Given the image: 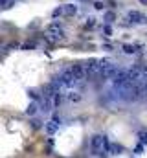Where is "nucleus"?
I'll use <instances>...</instances> for the list:
<instances>
[{"label": "nucleus", "mask_w": 147, "mask_h": 158, "mask_svg": "<svg viewBox=\"0 0 147 158\" xmlns=\"http://www.w3.org/2000/svg\"><path fill=\"white\" fill-rule=\"evenodd\" d=\"M101 63V72H99V77L103 81H107V79H112L116 72H118V68L114 64V61H110V59H101L99 61Z\"/></svg>", "instance_id": "obj_1"}, {"label": "nucleus", "mask_w": 147, "mask_h": 158, "mask_svg": "<svg viewBox=\"0 0 147 158\" xmlns=\"http://www.w3.org/2000/svg\"><path fill=\"white\" fill-rule=\"evenodd\" d=\"M46 31H48V33H46V39L52 40V43H57V40H62V39H65V31H62V28H61L57 22L50 24Z\"/></svg>", "instance_id": "obj_2"}, {"label": "nucleus", "mask_w": 147, "mask_h": 158, "mask_svg": "<svg viewBox=\"0 0 147 158\" xmlns=\"http://www.w3.org/2000/svg\"><path fill=\"white\" fill-rule=\"evenodd\" d=\"M105 143H107V138L101 134H94L92 140H90V151H92V154H101L103 149H105Z\"/></svg>", "instance_id": "obj_3"}, {"label": "nucleus", "mask_w": 147, "mask_h": 158, "mask_svg": "<svg viewBox=\"0 0 147 158\" xmlns=\"http://www.w3.org/2000/svg\"><path fill=\"white\" fill-rule=\"evenodd\" d=\"M85 70H87V79H94L101 72V63L97 59H88L85 63Z\"/></svg>", "instance_id": "obj_4"}, {"label": "nucleus", "mask_w": 147, "mask_h": 158, "mask_svg": "<svg viewBox=\"0 0 147 158\" xmlns=\"http://www.w3.org/2000/svg\"><path fill=\"white\" fill-rule=\"evenodd\" d=\"M129 70H118L116 72V75L112 77V85H114V88L116 90H121V88L129 83Z\"/></svg>", "instance_id": "obj_5"}, {"label": "nucleus", "mask_w": 147, "mask_h": 158, "mask_svg": "<svg viewBox=\"0 0 147 158\" xmlns=\"http://www.w3.org/2000/svg\"><path fill=\"white\" fill-rule=\"evenodd\" d=\"M72 74H74V77H75V81L77 83H83V81L87 79V70H85V64H79V63H75L72 68Z\"/></svg>", "instance_id": "obj_6"}, {"label": "nucleus", "mask_w": 147, "mask_h": 158, "mask_svg": "<svg viewBox=\"0 0 147 158\" xmlns=\"http://www.w3.org/2000/svg\"><path fill=\"white\" fill-rule=\"evenodd\" d=\"M127 17H129L131 22H134V24H145V22H147V17L142 15V13L136 11V9H131V11L127 13Z\"/></svg>", "instance_id": "obj_7"}, {"label": "nucleus", "mask_w": 147, "mask_h": 158, "mask_svg": "<svg viewBox=\"0 0 147 158\" xmlns=\"http://www.w3.org/2000/svg\"><path fill=\"white\" fill-rule=\"evenodd\" d=\"M59 125H61L59 121L52 120V121H48L46 125H44V129H46V132H48V134H55V132H57V130H59Z\"/></svg>", "instance_id": "obj_8"}, {"label": "nucleus", "mask_w": 147, "mask_h": 158, "mask_svg": "<svg viewBox=\"0 0 147 158\" xmlns=\"http://www.w3.org/2000/svg\"><path fill=\"white\" fill-rule=\"evenodd\" d=\"M77 13V6L75 4H65V15L66 17H72Z\"/></svg>", "instance_id": "obj_9"}, {"label": "nucleus", "mask_w": 147, "mask_h": 158, "mask_svg": "<svg viewBox=\"0 0 147 158\" xmlns=\"http://www.w3.org/2000/svg\"><path fill=\"white\" fill-rule=\"evenodd\" d=\"M66 98H68V101H72V103H77V101H81V94H79L77 90H70Z\"/></svg>", "instance_id": "obj_10"}, {"label": "nucleus", "mask_w": 147, "mask_h": 158, "mask_svg": "<svg viewBox=\"0 0 147 158\" xmlns=\"http://www.w3.org/2000/svg\"><path fill=\"white\" fill-rule=\"evenodd\" d=\"M138 48H140L138 44H123V52L131 55V53H136L138 52Z\"/></svg>", "instance_id": "obj_11"}, {"label": "nucleus", "mask_w": 147, "mask_h": 158, "mask_svg": "<svg viewBox=\"0 0 147 158\" xmlns=\"http://www.w3.org/2000/svg\"><path fill=\"white\" fill-rule=\"evenodd\" d=\"M103 18L107 20L109 24H112L114 20H116V13H114V11H105V15H103Z\"/></svg>", "instance_id": "obj_12"}, {"label": "nucleus", "mask_w": 147, "mask_h": 158, "mask_svg": "<svg viewBox=\"0 0 147 158\" xmlns=\"http://www.w3.org/2000/svg\"><path fill=\"white\" fill-rule=\"evenodd\" d=\"M35 112H37V103H30L26 108V114L28 116H35Z\"/></svg>", "instance_id": "obj_13"}, {"label": "nucleus", "mask_w": 147, "mask_h": 158, "mask_svg": "<svg viewBox=\"0 0 147 158\" xmlns=\"http://www.w3.org/2000/svg\"><path fill=\"white\" fill-rule=\"evenodd\" d=\"M62 15H65V6H61V8H55V9L52 11V17H53V18L62 17Z\"/></svg>", "instance_id": "obj_14"}, {"label": "nucleus", "mask_w": 147, "mask_h": 158, "mask_svg": "<svg viewBox=\"0 0 147 158\" xmlns=\"http://www.w3.org/2000/svg\"><path fill=\"white\" fill-rule=\"evenodd\" d=\"M61 101H62V94L57 92V94L53 96V107H59V105H61Z\"/></svg>", "instance_id": "obj_15"}, {"label": "nucleus", "mask_w": 147, "mask_h": 158, "mask_svg": "<svg viewBox=\"0 0 147 158\" xmlns=\"http://www.w3.org/2000/svg\"><path fill=\"white\" fill-rule=\"evenodd\" d=\"M94 24H96V18H94V17H88V20H87V28H94Z\"/></svg>", "instance_id": "obj_16"}, {"label": "nucleus", "mask_w": 147, "mask_h": 158, "mask_svg": "<svg viewBox=\"0 0 147 158\" xmlns=\"http://www.w3.org/2000/svg\"><path fill=\"white\" fill-rule=\"evenodd\" d=\"M103 31H105V35H107V37H110V35H112V28H110L109 24H107V26H105V28H103Z\"/></svg>", "instance_id": "obj_17"}, {"label": "nucleus", "mask_w": 147, "mask_h": 158, "mask_svg": "<svg viewBox=\"0 0 147 158\" xmlns=\"http://www.w3.org/2000/svg\"><path fill=\"white\" fill-rule=\"evenodd\" d=\"M142 68V74H143V79H147V64H140Z\"/></svg>", "instance_id": "obj_18"}, {"label": "nucleus", "mask_w": 147, "mask_h": 158, "mask_svg": "<svg viewBox=\"0 0 147 158\" xmlns=\"http://www.w3.org/2000/svg\"><path fill=\"white\" fill-rule=\"evenodd\" d=\"M28 94H30V96H31V98H33V99H37V98H39V94H37V92H35V90H30V92H28Z\"/></svg>", "instance_id": "obj_19"}, {"label": "nucleus", "mask_w": 147, "mask_h": 158, "mask_svg": "<svg viewBox=\"0 0 147 158\" xmlns=\"http://www.w3.org/2000/svg\"><path fill=\"white\" fill-rule=\"evenodd\" d=\"M31 123H33V129H39V127H40V121H39V120H33Z\"/></svg>", "instance_id": "obj_20"}, {"label": "nucleus", "mask_w": 147, "mask_h": 158, "mask_svg": "<svg viewBox=\"0 0 147 158\" xmlns=\"http://www.w3.org/2000/svg\"><path fill=\"white\" fill-rule=\"evenodd\" d=\"M33 46H35L33 43H28V44H24L22 48H24V50H31V48H33Z\"/></svg>", "instance_id": "obj_21"}, {"label": "nucleus", "mask_w": 147, "mask_h": 158, "mask_svg": "<svg viewBox=\"0 0 147 158\" xmlns=\"http://www.w3.org/2000/svg\"><path fill=\"white\" fill-rule=\"evenodd\" d=\"M94 8H96V9H103V4H101V2H96Z\"/></svg>", "instance_id": "obj_22"}, {"label": "nucleus", "mask_w": 147, "mask_h": 158, "mask_svg": "<svg viewBox=\"0 0 147 158\" xmlns=\"http://www.w3.org/2000/svg\"><path fill=\"white\" fill-rule=\"evenodd\" d=\"M140 4H143V6H147V0H140Z\"/></svg>", "instance_id": "obj_23"}]
</instances>
